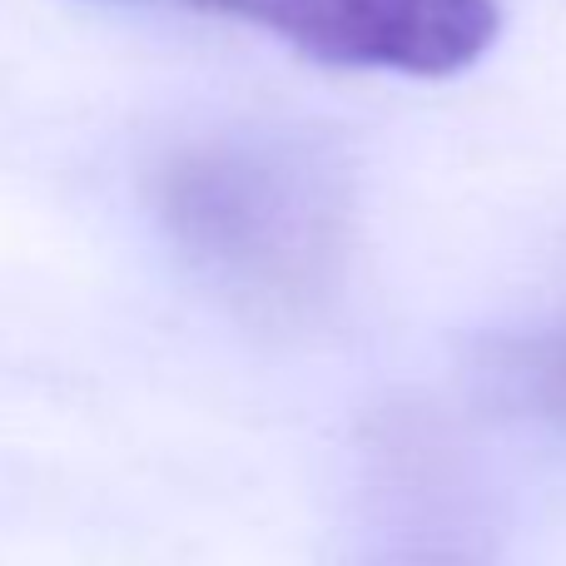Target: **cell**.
<instances>
[{
	"instance_id": "cell-1",
	"label": "cell",
	"mask_w": 566,
	"mask_h": 566,
	"mask_svg": "<svg viewBox=\"0 0 566 566\" xmlns=\"http://www.w3.org/2000/svg\"><path fill=\"white\" fill-rule=\"evenodd\" d=\"M155 199L169 234L249 298L303 303L338 259V195L283 149L195 145L159 169Z\"/></svg>"
},
{
	"instance_id": "cell-2",
	"label": "cell",
	"mask_w": 566,
	"mask_h": 566,
	"mask_svg": "<svg viewBox=\"0 0 566 566\" xmlns=\"http://www.w3.org/2000/svg\"><path fill=\"white\" fill-rule=\"evenodd\" d=\"M195 10L269 30L318 65L448 80L478 65L502 30L497 0H189Z\"/></svg>"
},
{
	"instance_id": "cell-3",
	"label": "cell",
	"mask_w": 566,
	"mask_h": 566,
	"mask_svg": "<svg viewBox=\"0 0 566 566\" xmlns=\"http://www.w3.org/2000/svg\"><path fill=\"white\" fill-rule=\"evenodd\" d=\"M532 388H537V398L547 402L552 412L566 418V338L547 343V348L532 358Z\"/></svg>"
}]
</instances>
